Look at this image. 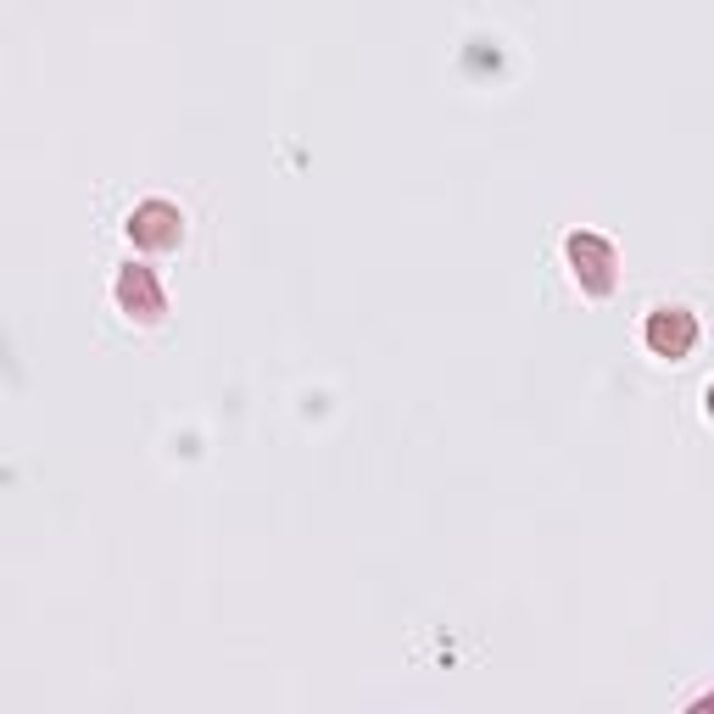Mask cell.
Here are the masks:
<instances>
[{
  "mask_svg": "<svg viewBox=\"0 0 714 714\" xmlns=\"http://www.w3.org/2000/svg\"><path fill=\"white\" fill-rule=\"evenodd\" d=\"M648 336H653V347H658V352H687V347H692V336H698V324H692L681 307H676V318H664V307H658V318H653Z\"/></svg>",
  "mask_w": 714,
  "mask_h": 714,
  "instance_id": "cell-1",
  "label": "cell"
}]
</instances>
